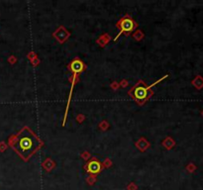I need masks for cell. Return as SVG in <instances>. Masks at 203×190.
<instances>
[{"instance_id":"cell-1","label":"cell","mask_w":203,"mask_h":190,"mask_svg":"<svg viewBox=\"0 0 203 190\" xmlns=\"http://www.w3.org/2000/svg\"><path fill=\"white\" fill-rule=\"evenodd\" d=\"M9 145L20 156L21 159L27 161L44 144L31 129L24 127L18 132V134L12 136L9 139Z\"/></svg>"},{"instance_id":"cell-2","label":"cell","mask_w":203,"mask_h":190,"mask_svg":"<svg viewBox=\"0 0 203 190\" xmlns=\"http://www.w3.org/2000/svg\"><path fill=\"white\" fill-rule=\"evenodd\" d=\"M166 77H167V75H165V77H163L161 79H159L158 81L154 82V83L151 84L150 86H147L143 81H139L138 83L129 91V94L131 95V97H133L139 104H143L146 100L151 97V95L153 94L152 87H154L156 83H159L160 81L165 79Z\"/></svg>"},{"instance_id":"cell-3","label":"cell","mask_w":203,"mask_h":190,"mask_svg":"<svg viewBox=\"0 0 203 190\" xmlns=\"http://www.w3.org/2000/svg\"><path fill=\"white\" fill-rule=\"evenodd\" d=\"M116 27L119 28L120 32H119V34L114 38V41H117V39H118L122 34H125L126 36L130 35L132 32L137 28V23L135 22L129 15H126L119 20V22L116 24Z\"/></svg>"},{"instance_id":"cell-4","label":"cell","mask_w":203,"mask_h":190,"mask_svg":"<svg viewBox=\"0 0 203 190\" xmlns=\"http://www.w3.org/2000/svg\"><path fill=\"white\" fill-rule=\"evenodd\" d=\"M100 170H101V163L97 159H91L86 164V171L88 173L96 174L100 172Z\"/></svg>"},{"instance_id":"cell-5","label":"cell","mask_w":203,"mask_h":190,"mask_svg":"<svg viewBox=\"0 0 203 190\" xmlns=\"http://www.w3.org/2000/svg\"><path fill=\"white\" fill-rule=\"evenodd\" d=\"M69 69L72 70V72L76 74V73H80L81 71H83L85 69V66H84V63L81 62L80 60L78 59H76L73 60L72 63L69 64Z\"/></svg>"}]
</instances>
